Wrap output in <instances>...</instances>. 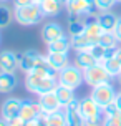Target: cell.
I'll return each instance as SVG.
<instances>
[{
  "instance_id": "cell-32",
  "label": "cell",
  "mask_w": 121,
  "mask_h": 126,
  "mask_svg": "<svg viewBox=\"0 0 121 126\" xmlns=\"http://www.w3.org/2000/svg\"><path fill=\"white\" fill-rule=\"evenodd\" d=\"M103 114L100 116H95V118H90V120H85V126H101L103 125Z\"/></svg>"
},
{
  "instance_id": "cell-11",
  "label": "cell",
  "mask_w": 121,
  "mask_h": 126,
  "mask_svg": "<svg viewBox=\"0 0 121 126\" xmlns=\"http://www.w3.org/2000/svg\"><path fill=\"white\" fill-rule=\"evenodd\" d=\"M20 106H22V100L20 98H7L3 103H2V118L5 121L12 120V118H17L20 113Z\"/></svg>"
},
{
  "instance_id": "cell-26",
  "label": "cell",
  "mask_w": 121,
  "mask_h": 126,
  "mask_svg": "<svg viewBox=\"0 0 121 126\" xmlns=\"http://www.w3.org/2000/svg\"><path fill=\"white\" fill-rule=\"evenodd\" d=\"M98 43H101L105 48H118V40L113 35V32H103V35L100 37Z\"/></svg>"
},
{
  "instance_id": "cell-19",
  "label": "cell",
  "mask_w": 121,
  "mask_h": 126,
  "mask_svg": "<svg viewBox=\"0 0 121 126\" xmlns=\"http://www.w3.org/2000/svg\"><path fill=\"white\" fill-rule=\"evenodd\" d=\"M17 76L15 73L0 71V93H10L17 88Z\"/></svg>"
},
{
  "instance_id": "cell-27",
  "label": "cell",
  "mask_w": 121,
  "mask_h": 126,
  "mask_svg": "<svg viewBox=\"0 0 121 126\" xmlns=\"http://www.w3.org/2000/svg\"><path fill=\"white\" fill-rule=\"evenodd\" d=\"M13 18V12L7 5H0V28H7Z\"/></svg>"
},
{
  "instance_id": "cell-4",
  "label": "cell",
  "mask_w": 121,
  "mask_h": 126,
  "mask_svg": "<svg viewBox=\"0 0 121 126\" xmlns=\"http://www.w3.org/2000/svg\"><path fill=\"white\" fill-rule=\"evenodd\" d=\"M90 96H91V98L96 101V105L103 110L105 106H108L109 103H113V101H115L116 90H115V86H113L109 81H106V83H101V85L93 86Z\"/></svg>"
},
{
  "instance_id": "cell-43",
  "label": "cell",
  "mask_w": 121,
  "mask_h": 126,
  "mask_svg": "<svg viewBox=\"0 0 121 126\" xmlns=\"http://www.w3.org/2000/svg\"><path fill=\"white\" fill-rule=\"evenodd\" d=\"M118 2H121V0H118Z\"/></svg>"
},
{
  "instance_id": "cell-6",
  "label": "cell",
  "mask_w": 121,
  "mask_h": 126,
  "mask_svg": "<svg viewBox=\"0 0 121 126\" xmlns=\"http://www.w3.org/2000/svg\"><path fill=\"white\" fill-rule=\"evenodd\" d=\"M65 7L68 13H75V15H90L98 12L95 0H70Z\"/></svg>"
},
{
  "instance_id": "cell-41",
  "label": "cell",
  "mask_w": 121,
  "mask_h": 126,
  "mask_svg": "<svg viewBox=\"0 0 121 126\" xmlns=\"http://www.w3.org/2000/svg\"><path fill=\"white\" fill-rule=\"evenodd\" d=\"M33 2H35V3H40V2H43V0H33Z\"/></svg>"
},
{
  "instance_id": "cell-8",
  "label": "cell",
  "mask_w": 121,
  "mask_h": 126,
  "mask_svg": "<svg viewBox=\"0 0 121 126\" xmlns=\"http://www.w3.org/2000/svg\"><path fill=\"white\" fill-rule=\"evenodd\" d=\"M65 116H66V126H85V120L80 114V100L70 101L66 106L63 108Z\"/></svg>"
},
{
  "instance_id": "cell-10",
  "label": "cell",
  "mask_w": 121,
  "mask_h": 126,
  "mask_svg": "<svg viewBox=\"0 0 121 126\" xmlns=\"http://www.w3.org/2000/svg\"><path fill=\"white\" fill-rule=\"evenodd\" d=\"M61 37H65L63 27L60 25V23H57V22H48L42 28V38H43V42L46 45L58 40V38H61Z\"/></svg>"
},
{
  "instance_id": "cell-30",
  "label": "cell",
  "mask_w": 121,
  "mask_h": 126,
  "mask_svg": "<svg viewBox=\"0 0 121 126\" xmlns=\"http://www.w3.org/2000/svg\"><path fill=\"white\" fill-rule=\"evenodd\" d=\"M101 111H103V116H105V118H109V116H118V114H121V111L118 110V106H116L115 101H113V103H109L108 106H105Z\"/></svg>"
},
{
  "instance_id": "cell-21",
  "label": "cell",
  "mask_w": 121,
  "mask_h": 126,
  "mask_svg": "<svg viewBox=\"0 0 121 126\" xmlns=\"http://www.w3.org/2000/svg\"><path fill=\"white\" fill-rule=\"evenodd\" d=\"M55 94H57V98L60 100V103H61L63 108L66 106L70 101L75 100V90L68 88V86H65V85H60V83L55 86Z\"/></svg>"
},
{
  "instance_id": "cell-36",
  "label": "cell",
  "mask_w": 121,
  "mask_h": 126,
  "mask_svg": "<svg viewBox=\"0 0 121 126\" xmlns=\"http://www.w3.org/2000/svg\"><path fill=\"white\" fill-rule=\"evenodd\" d=\"M116 58H118L120 63H121V47H118V50H116Z\"/></svg>"
},
{
  "instance_id": "cell-38",
  "label": "cell",
  "mask_w": 121,
  "mask_h": 126,
  "mask_svg": "<svg viewBox=\"0 0 121 126\" xmlns=\"http://www.w3.org/2000/svg\"><path fill=\"white\" fill-rule=\"evenodd\" d=\"M0 126H8V125H7V121L3 120V118H0Z\"/></svg>"
},
{
  "instance_id": "cell-15",
  "label": "cell",
  "mask_w": 121,
  "mask_h": 126,
  "mask_svg": "<svg viewBox=\"0 0 121 126\" xmlns=\"http://www.w3.org/2000/svg\"><path fill=\"white\" fill-rule=\"evenodd\" d=\"M35 75H40V76H50V78H57L58 76V71L51 68V65L46 62V57H42L40 55L35 62V66L32 70Z\"/></svg>"
},
{
  "instance_id": "cell-20",
  "label": "cell",
  "mask_w": 121,
  "mask_h": 126,
  "mask_svg": "<svg viewBox=\"0 0 121 126\" xmlns=\"http://www.w3.org/2000/svg\"><path fill=\"white\" fill-rule=\"evenodd\" d=\"M96 58L90 53V51H76V55H75V63L73 65H76L80 70H86L90 66H93L96 65Z\"/></svg>"
},
{
  "instance_id": "cell-33",
  "label": "cell",
  "mask_w": 121,
  "mask_h": 126,
  "mask_svg": "<svg viewBox=\"0 0 121 126\" xmlns=\"http://www.w3.org/2000/svg\"><path fill=\"white\" fill-rule=\"evenodd\" d=\"M113 35L116 37L118 43H121V17L118 18V22H116V27H115V30H113Z\"/></svg>"
},
{
  "instance_id": "cell-7",
  "label": "cell",
  "mask_w": 121,
  "mask_h": 126,
  "mask_svg": "<svg viewBox=\"0 0 121 126\" xmlns=\"http://www.w3.org/2000/svg\"><path fill=\"white\" fill-rule=\"evenodd\" d=\"M38 106H40V111H43V113L50 114V113H55L58 110H61V103L60 100L57 98V94H55V90L53 91H48V93H43L38 96Z\"/></svg>"
},
{
  "instance_id": "cell-5",
  "label": "cell",
  "mask_w": 121,
  "mask_h": 126,
  "mask_svg": "<svg viewBox=\"0 0 121 126\" xmlns=\"http://www.w3.org/2000/svg\"><path fill=\"white\" fill-rule=\"evenodd\" d=\"M111 80L109 73L105 70L103 63H96L90 68L83 70V81L86 83L88 86H96V85H101V83H106Z\"/></svg>"
},
{
  "instance_id": "cell-39",
  "label": "cell",
  "mask_w": 121,
  "mask_h": 126,
  "mask_svg": "<svg viewBox=\"0 0 121 126\" xmlns=\"http://www.w3.org/2000/svg\"><path fill=\"white\" fill-rule=\"evenodd\" d=\"M116 78H118V83H120V85H121V73H120V75H118V76H116Z\"/></svg>"
},
{
  "instance_id": "cell-1",
  "label": "cell",
  "mask_w": 121,
  "mask_h": 126,
  "mask_svg": "<svg viewBox=\"0 0 121 126\" xmlns=\"http://www.w3.org/2000/svg\"><path fill=\"white\" fill-rule=\"evenodd\" d=\"M58 85V80L57 78H50V76H40V75H35L33 71L30 73H25V86L30 93H35V94H43V93H48V91H53L55 86Z\"/></svg>"
},
{
  "instance_id": "cell-42",
  "label": "cell",
  "mask_w": 121,
  "mask_h": 126,
  "mask_svg": "<svg viewBox=\"0 0 121 126\" xmlns=\"http://www.w3.org/2000/svg\"><path fill=\"white\" fill-rule=\"evenodd\" d=\"M0 2H7V0H0Z\"/></svg>"
},
{
  "instance_id": "cell-40",
  "label": "cell",
  "mask_w": 121,
  "mask_h": 126,
  "mask_svg": "<svg viewBox=\"0 0 121 126\" xmlns=\"http://www.w3.org/2000/svg\"><path fill=\"white\" fill-rule=\"evenodd\" d=\"M61 2H63V5H66V3H68L70 0H61Z\"/></svg>"
},
{
  "instance_id": "cell-16",
  "label": "cell",
  "mask_w": 121,
  "mask_h": 126,
  "mask_svg": "<svg viewBox=\"0 0 121 126\" xmlns=\"http://www.w3.org/2000/svg\"><path fill=\"white\" fill-rule=\"evenodd\" d=\"M46 62L51 65V68L57 70V71H61L63 68H66L70 65V58H68V53H46Z\"/></svg>"
},
{
  "instance_id": "cell-35",
  "label": "cell",
  "mask_w": 121,
  "mask_h": 126,
  "mask_svg": "<svg viewBox=\"0 0 121 126\" xmlns=\"http://www.w3.org/2000/svg\"><path fill=\"white\" fill-rule=\"evenodd\" d=\"M115 103H116V106H118V110H120V111H121V93H116Z\"/></svg>"
},
{
  "instance_id": "cell-13",
  "label": "cell",
  "mask_w": 121,
  "mask_h": 126,
  "mask_svg": "<svg viewBox=\"0 0 121 126\" xmlns=\"http://www.w3.org/2000/svg\"><path fill=\"white\" fill-rule=\"evenodd\" d=\"M38 113H40L38 103H33L32 100H22V106H20L18 118H22L25 123H28V121L37 120Z\"/></svg>"
},
{
  "instance_id": "cell-18",
  "label": "cell",
  "mask_w": 121,
  "mask_h": 126,
  "mask_svg": "<svg viewBox=\"0 0 121 126\" xmlns=\"http://www.w3.org/2000/svg\"><path fill=\"white\" fill-rule=\"evenodd\" d=\"M40 8L43 12V17H57L63 8L61 0H43L40 2Z\"/></svg>"
},
{
  "instance_id": "cell-25",
  "label": "cell",
  "mask_w": 121,
  "mask_h": 126,
  "mask_svg": "<svg viewBox=\"0 0 121 126\" xmlns=\"http://www.w3.org/2000/svg\"><path fill=\"white\" fill-rule=\"evenodd\" d=\"M46 125L48 126H66V116L65 111L58 110L55 113H50L46 116Z\"/></svg>"
},
{
  "instance_id": "cell-37",
  "label": "cell",
  "mask_w": 121,
  "mask_h": 126,
  "mask_svg": "<svg viewBox=\"0 0 121 126\" xmlns=\"http://www.w3.org/2000/svg\"><path fill=\"white\" fill-rule=\"evenodd\" d=\"M25 126H37V121H28V123H25Z\"/></svg>"
},
{
  "instance_id": "cell-29",
  "label": "cell",
  "mask_w": 121,
  "mask_h": 126,
  "mask_svg": "<svg viewBox=\"0 0 121 126\" xmlns=\"http://www.w3.org/2000/svg\"><path fill=\"white\" fill-rule=\"evenodd\" d=\"M116 3H118V0H95V5H96V8H98V12L111 10Z\"/></svg>"
},
{
  "instance_id": "cell-22",
  "label": "cell",
  "mask_w": 121,
  "mask_h": 126,
  "mask_svg": "<svg viewBox=\"0 0 121 126\" xmlns=\"http://www.w3.org/2000/svg\"><path fill=\"white\" fill-rule=\"evenodd\" d=\"M70 43H71V48H73L75 51H88L90 48H91V45H93L85 33L70 37Z\"/></svg>"
},
{
  "instance_id": "cell-31",
  "label": "cell",
  "mask_w": 121,
  "mask_h": 126,
  "mask_svg": "<svg viewBox=\"0 0 121 126\" xmlns=\"http://www.w3.org/2000/svg\"><path fill=\"white\" fill-rule=\"evenodd\" d=\"M101 126H121V114H118V116H109V118H103Z\"/></svg>"
},
{
  "instance_id": "cell-17",
  "label": "cell",
  "mask_w": 121,
  "mask_h": 126,
  "mask_svg": "<svg viewBox=\"0 0 121 126\" xmlns=\"http://www.w3.org/2000/svg\"><path fill=\"white\" fill-rule=\"evenodd\" d=\"M118 18H120V17L115 15L113 12H109V10L98 13V23H100V27L103 28V32H113L115 30Z\"/></svg>"
},
{
  "instance_id": "cell-24",
  "label": "cell",
  "mask_w": 121,
  "mask_h": 126,
  "mask_svg": "<svg viewBox=\"0 0 121 126\" xmlns=\"http://www.w3.org/2000/svg\"><path fill=\"white\" fill-rule=\"evenodd\" d=\"M101 63H103V66H105V70L109 73L111 78H116V76L121 73V63H120V60L116 58V55H115V57H111V58L103 60Z\"/></svg>"
},
{
  "instance_id": "cell-2",
  "label": "cell",
  "mask_w": 121,
  "mask_h": 126,
  "mask_svg": "<svg viewBox=\"0 0 121 126\" xmlns=\"http://www.w3.org/2000/svg\"><path fill=\"white\" fill-rule=\"evenodd\" d=\"M13 18L17 20V23H20L23 27L37 25L40 20L43 18V12L40 8V3L32 2L30 5H25V7H15L13 8Z\"/></svg>"
},
{
  "instance_id": "cell-28",
  "label": "cell",
  "mask_w": 121,
  "mask_h": 126,
  "mask_svg": "<svg viewBox=\"0 0 121 126\" xmlns=\"http://www.w3.org/2000/svg\"><path fill=\"white\" fill-rule=\"evenodd\" d=\"M88 51L96 58V62H98V63H101L103 60H105V55H106V48H105L101 43H93Z\"/></svg>"
},
{
  "instance_id": "cell-34",
  "label": "cell",
  "mask_w": 121,
  "mask_h": 126,
  "mask_svg": "<svg viewBox=\"0 0 121 126\" xmlns=\"http://www.w3.org/2000/svg\"><path fill=\"white\" fill-rule=\"evenodd\" d=\"M33 0H13L15 7H25V5H30Z\"/></svg>"
},
{
  "instance_id": "cell-12",
  "label": "cell",
  "mask_w": 121,
  "mask_h": 126,
  "mask_svg": "<svg viewBox=\"0 0 121 126\" xmlns=\"http://www.w3.org/2000/svg\"><path fill=\"white\" fill-rule=\"evenodd\" d=\"M18 68V55L15 51L5 50L0 53V71L5 73H15V70Z\"/></svg>"
},
{
  "instance_id": "cell-23",
  "label": "cell",
  "mask_w": 121,
  "mask_h": 126,
  "mask_svg": "<svg viewBox=\"0 0 121 126\" xmlns=\"http://www.w3.org/2000/svg\"><path fill=\"white\" fill-rule=\"evenodd\" d=\"M46 48L50 53H68V50L71 48V43H70V38L66 37H61L55 40V42H51V43L46 45Z\"/></svg>"
},
{
  "instance_id": "cell-9",
  "label": "cell",
  "mask_w": 121,
  "mask_h": 126,
  "mask_svg": "<svg viewBox=\"0 0 121 126\" xmlns=\"http://www.w3.org/2000/svg\"><path fill=\"white\" fill-rule=\"evenodd\" d=\"M80 114L83 116V120H90V118L103 114V111L91 96H85L80 100Z\"/></svg>"
},
{
  "instance_id": "cell-14",
  "label": "cell",
  "mask_w": 121,
  "mask_h": 126,
  "mask_svg": "<svg viewBox=\"0 0 121 126\" xmlns=\"http://www.w3.org/2000/svg\"><path fill=\"white\" fill-rule=\"evenodd\" d=\"M40 57V53L37 50H27L23 53L18 55V68L23 71V73H30L35 66V62L37 58Z\"/></svg>"
},
{
  "instance_id": "cell-3",
  "label": "cell",
  "mask_w": 121,
  "mask_h": 126,
  "mask_svg": "<svg viewBox=\"0 0 121 126\" xmlns=\"http://www.w3.org/2000/svg\"><path fill=\"white\" fill-rule=\"evenodd\" d=\"M57 80L60 85H65L71 90H76L81 86L83 81V70H80L76 65H68L66 68H63L61 71H58Z\"/></svg>"
}]
</instances>
